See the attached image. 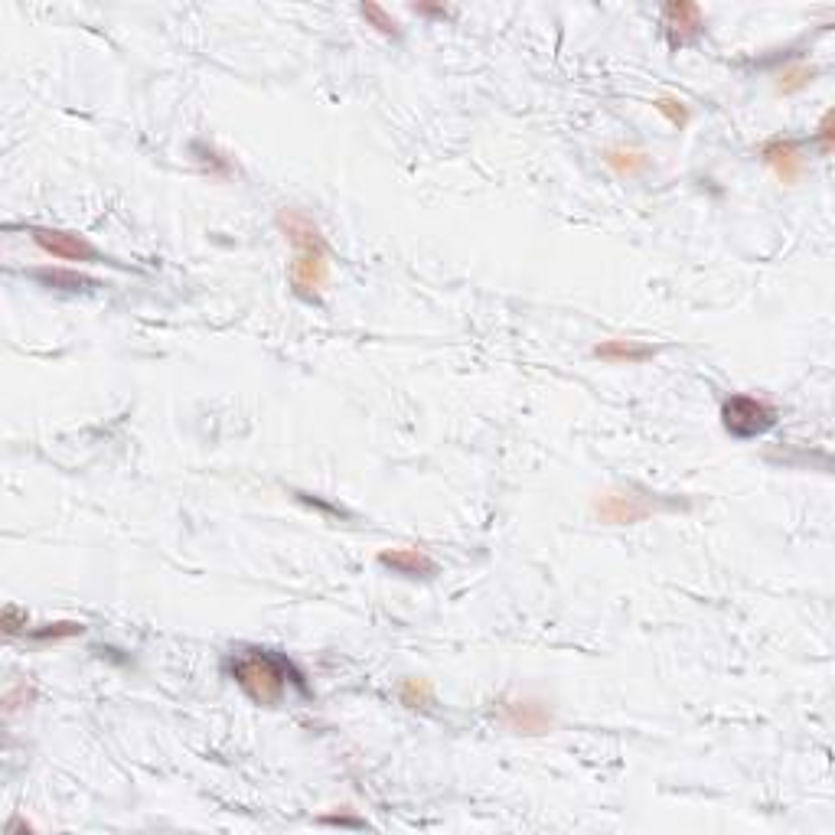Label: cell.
<instances>
[{
	"label": "cell",
	"instance_id": "obj_1",
	"mask_svg": "<svg viewBox=\"0 0 835 835\" xmlns=\"http://www.w3.org/2000/svg\"><path fill=\"white\" fill-rule=\"evenodd\" d=\"M229 672L235 685L261 708H271L281 702L284 689H288L291 663L271 650H242L229 659Z\"/></svg>",
	"mask_w": 835,
	"mask_h": 835
},
{
	"label": "cell",
	"instance_id": "obj_2",
	"mask_svg": "<svg viewBox=\"0 0 835 835\" xmlns=\"http://www.w3.org/2000/svg\"><path fill=\"white\" fill-rule=\"evenodd\" d=\"M721 425L738 441H751L767 434L777 425V411L774 405H767L764 398L757 395H731L721 405Z\"/></svg>",
	"mask_w": 835,
	"mask_h": 835
},
{
	"label": "cell",
	"instance_id": "obj_3",
	"mask_svg": "<svg viewBox=\"0 0 835 835\" xmlns=\"http://www.w3.org/2000/svg\"><path fill=\"white\" fill-rule=\"evenodd\" d=\"M656 500L637 490H610L601 500L594 503V516L604 522V526H633V522H643L656 513Z\"/></svg>",
	"mask_w": 835,
	"mask_h": 835
},
{
	"label": "cell",
	"instance_id": "obj_4",
	"mask_svg": "<svg viewBox=\"0 0 835 835\" xmlns=\"http://www.w3.org/2000/svg\"><path fill=\"white\" fill-rule=\"evenodd\" d=\"M327 281H330L327 242L310 245V248H297L294 261H291V288L301 297H307V301H317L320 291L327 288Z\"/></svg>",
	"mask_w": 835,
	"mask_h": 835
},
{
	"label": "cell",
	"instance_id": "obj_5",
	"mask_svg": "<svg viewBox=\"0 0 835 835\" xmlns=\"http://www.w3.org/2000/svg\"><path fill=\"white\" fill-rule=\"evenodd\" d=\"M30 239L40 245L46 255H53L59 261H82V265H102V261H108L89 239H82V235L66 232V229L30 226Z\"/></svg>",
	"mask_w": 835,
	"mask_h": 835
},
{
	"label": "cell",
	"instance_id": "obj_6",
	"mask_svg": "<svg viewBox=\"0 0 835 835\" xmlns=\"http://www.w3.org/2000/svg\"><path fill=\"white\" fill-rule=\"evenodd\" d=\"M663 30L672 49H682L695 43L705 33V14L699 4H689V0H672V4L663 7Z\"/></svg>",
	"mask_w": 835,
	"mask_h": 835
},
{
	"label": "cell",
	"instance_id": "obj_7",
	"mask_svg": "<svg viewBox=\"0 0 835 835\" xmlns=\"http://www.w3.org/2000/svg\"><path fill=\"white\" fill-rule=\"evenodd\" d=\"M496 712H500L503 725L516 734H545L555 725L552 712L535 699H506V702H500Z\"/></svg>",
	"mask_w": 835,
	"mask_h": 835
},
{
	"label": "cell",
	"instance_id": "obj_8",
	"mask_svg": "<svg viewBox=\"0 0 835 835\" xmlns=\"http://www.w3.org/2000/svg\"><path fill=\"white\" fill-rule=\"evenodd\" d=\"M757 157L764 160V164L774 170V177L780 180V183H796L803 177V170H806V164H803V154H800V147H796V141H790V137H767L764 144L757 147Z\"/></svg>",
	"mask_w": 835,
	"mask_h": 835
},
{
	"label": "cell",
	"instance_id": "obj_9",
	"mask_svg": "<svg viewBox=\"0 0 835 835\" xmlns=\"http://www.w3.org/2000/svg\"><path fill=\"white\" fill-rule=\"evenodd\" d=\"M379 565L402 578H434L438 575V562L428 558L425 552H418V548H392V552H382Z\"/></svg>",
	"mask_w": 835,
	"mask_h": 835
},
{
	"label": "cell",
	"instance_id": "obj_10",
	"mask_svg": "<svg viewBox=\"0 0 835 835\" xmlns=\"http://www.w3.org/2000/svg\"><path fill=\"white\" fill-rule=\"evenodd\" d=\"M278 226L284 232V239H288L294 248L323 245L320 226L307 213H301V209H281V213H278Z\"/></svg>",
	"mask_w": 835,
	"mask_h": 835
},
{
	"label": "cell",
	"instance_id": "obj_11",
	"mask_svg": "<svg viewBox=\"0 0 835 835\" xmlns=\"http://www.w3.org/2000/svg\"><path fill=\"white\" fill-rule=\"evenodd\" d=\"M594 356L601 359V363H617V366H633V363H646V359H653L656 350L646 343L637 340H604L601 346H594Z\"/></svg>",
	"mask_w": 835,
	"mask_h": 835
},
{
	"label": "cell",
	"instance_id": "obj_12",
	"mask_svg": "<svg viewBox=\"0 0 835 835\" xmlns=\"http://www.w3.org/2000/svg\"><path fill=\"white\" fill-rule=\"evenodd\" d=\"M33 278L49 291H66V294H79V291H95L98 281L89 278L82 271H69V268H36Z\"/></svg>",
	"mask_w": 835,
	"mask_h": 835
},
{
	"label": "cell",
	"instance_id": "obj_13",
	"mask_svg": "<svg viewBox=\"0 0 835 835\" xmlns=\"http://www.w3.org/2000/svg\"><path fill=\"white\" fill-rule=\"evenodd\" d=\"M604 164L617 173V177H643L650 170V157L633 151V147H607Z\"/></svg>",
	"mask_w": 835,
	"mask_h": 835
},
{
	"label": "cell",
	"instance_id": "obj_14",
	"mask_svg": "<svg viewBox=\"0 0 835 835\" xmlns=\"http://www.w3.org/2000/svg\"><path fill=\"white\" fill-rule=\"evenodd\" d=\"M398 702L405 708H431L434 705V685L428 679H402L398 685Z\"/></svg>",
	"mask_w": 835,
	"mask_h": 835
},
{
	"label": "cell",
	"instance_id": "obj_15",
	"mask_svg": "<svg viewBox=\"0 0 835 835\" xmlns=\"http://www.w3.org/2000/svg\"><path fill=\"white\" fill-rule=\"evenodd\" d=\"M816 79V69L813 66H787L777 76V95H796L803 92L809 82Z\"/></svg>",
	"mask_w": 835,
	"mask_h": 835
},
{
	"label": "cell",
	"instance_id": "obj_16",
	"mask_svg": "<svg viewBox=\"0 0 835 835\" xmlns=\"http://www.w3.org/2000/svg\"><path fill=\"white\" fill-rule=\"evenodd\" d=\"M82 633H85V623L59 620V623H46V627L30 630V637L33 640H69V637H82Z\"/></svg>",
	"mask_w": 835,
	"mask_h": 835
},
{
	"label": "cell",
	"instance_id": "obj_17",
	"mask_svg": "<svg viewBox=\"0 0 835 835\" xmlns=\"http://www.w3.org/2000/svg\"><path fill=\"white\" fill-rule=\"evenodd\" d=\"M653 108H656L659 115H663V118L672 124V128H685V124H689V108H685V102H682V98H676V95H663V98H656Z\"/></svg>",
	"mask_w": 835,
	"mask_h": 835
},
{
	"label": "cell",
	"instance_id": "obj_18",
	"mask_svg": "<svg viewBox=\"0 0 835 835\" xmlns=\"http://www.w3.org/2000/svg\"><path fill=\"white\" fill-rule=\"evenodd\" d=\"M359 14H363V20H369L382 36H398V23H395V17L385 7H379V4H359Z\"/></svg>",
	"mask_w": 835,
	"mask_h": 835
},
{
	"label": "cell",
	"instance_id": "obj_19",
	"mask_svg": "<svg viewBox=\"0 0 835 835\" xmlns=\"http://www.w3.org/2000/svg\"><path fill=\"white\" fill-rule=\"evenodd\" d=\"M816 144H819V151L822 154H832V147H835V111L829 108L826 115H822L819 121V128H816Z\"/></svg>",
	"mask_w": 835,
	"mask_h": 835
},
{
	"label": "cell",
	"instance_id": "obj_20",
	"mask_svg": "<svg viewBox=\"0 0 835 835\" xmlns=\"http://www.w3.org/2000/svg\"><path fill=\"white\" fill-rule=\"evenodd\" d=\"M27 623H30V617H27V610H23V607H17V604H7L4 607V633H7V637H17V633H23V630H27Z\"/></svg>",
	"mask_w": 835,
	"mask_h": 835
}]
</instances>
